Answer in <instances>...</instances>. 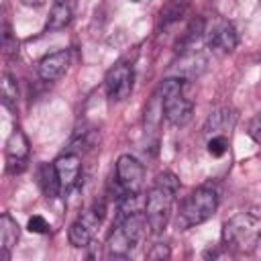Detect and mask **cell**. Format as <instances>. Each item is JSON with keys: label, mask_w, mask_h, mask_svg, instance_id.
I'll list each match as a JSON object with an SVG mask.
<instances>
[{"label": "cell", "mask_w": 261, "mask_h": 261, "mask_svg": "<svg viewBox=\"0 0 261 261\" xmlns=\"http://www.w3.org/2000/svg\"><path fill=\"white\" fill-rule=\"evenodd\" d=\"M177 188H179V179L171 171H163L155 177L153 188L147 192L143 212L153 232H161L167 226Z\"/></svg>", "instance_id": "6da1fadb"}, {"label": "cell", "mask_w": 261, "mask_h": 261, "mask_svg": "<svg viewBox=\"0 0 261 261\" xmlns=\"http://www.w3.org/2000/svg\"><path fill=\"white\" fill-rule=\"evenodd\" d=\"M261 241V218L239 212L222 224V243L234 253H253Z\"/></svg>", "instance_id": "7a4b0ae2"}, {"label": "cell", "mask_w": 261, "mask_h": 261, "mask_svg": "<svg viewBox=\"0 0 261 261\" xmlns=\"http://www.w3.org/2000/svg\"><path fill=\"white\" fill-rule=\"evenodd\" d=\"M159 94H161V112L165 114V118L175 126L188 124L192 118L194 104L184 94V82L179 77H167L163 80Z\"/></svg>", "instance_id": "3957f363"}, {"label": "cell", "mask_w": 261, "mask_h": 261, "mask_svg": "<svg viewBox=\"0 0 261 261\" xmlns=\"http://www.w3.org/2000/svg\"><path fill=\"white\" fill-rule=\"evenodd\" d=\"M218 206V196L210 188H198L194 190L181 204L179 216H177V226L179 228H190L194 224L206 222Z\"/></svg>", "instance_id": "277c9868"}, {"label": "cell", "mask_w": 261, "mask_h": 261, "mask_svg": "<svg viewBox=\"0 0 261 261\" xmlns=\"http://www.w3.org/2000/svg\"><path fill=\"white\" fill-rule=\"evenodd\" d=\"M145 228H149L145 212H137V214H130V216L118 220L116 228L110 232L108 243H106L108 253L114 255V257L126 255L141 241V237L145 234Z\"/></svg>", "instance_id": "5b68a950"}, {"label": "cell", "mask_w": 261, "mask_h": 261, "mask_svg": "<svg viewBox=\"0 0 261 261\" xmlns=\"http://www.w3.org/2000/svg\"><path fill=\"white\" fill-rule=\"evenodd\" d=\"M116 181H118L122 194L141 192V188L145 184V169H143L141 161L130 155H120L116 161Z\"/></svg>", "instance_id": "8992f818"}, {"label": "cell", "mask_w": 261, "mask_h": 261, "mask_svg": "<svg viewBox=\"0 0 261 261\" xmlns=\"http://www.w3.org/2000/svg\"><path fill=\"white\" fill-rule=\"evenodd\" d=\"M204 37H206L208 47L218 49L222 53H230L237 47V31H234V27L228 20L220 18V16L212 18L204 27Z\"/></svg>", "instance_id": "52a82bcc"}, {"label": "cell", "mask_w": 261, "mask_h": 261, "mask_svg": "<svg viewBox=\"0 0 261 261\" xmlns=\"http://www.w3.org/2000/svg\"><path fill=\"white\" fill-rule=\"evenodd\" d=\"M133 82H135L133 67L126 63H118L106 73V92L112 100H124L133 92Z\"/></svg>", "instance_id": "ba28073f"}, {"label": "cell", "mask_w": 261, "mask_h": 261, "mask_svg": "<svg viewBox=\"0 0 261 261\" xmlns=\"http://www.w3.org/2000/svg\"><path fill=\"white\" fill-rule=\"evenodd\" d=\"M69 61H71V57H69V51H65V49L45 55L37 65L39 77L45 82H57L69 69Z\"/></svg>", "instance_id": "9c48e42d"}, {"label": "cell", "mask_w": 261, "mask_h": 261, "mask_svg": "<svg viewBox=\"0 0 261 261\" xmlns=\"http://www.w3.org/2000/svg\"><path fill=\"white\" fill-rule=\"evenodd\" d=\"M59 175V184H61V192H69L73 190V186L80 181L82 175V163L80 157L73 153H65L61 157H57V161L53 163Z\"/></svg>", "instance_id": "30bf717a"}, {"label": "cell", "mask_w": 261, "mask_h": 261, "mask_svg": "<svg viewBox=\"0 0 261 261\" xmlns=\"http://www.w3.org/2000/svg\"><path fill=\"white\" fill-rule=\"evenodd\" d=\"M234 120H237V114H234V110H230V108H218V110H214L210 116H208V120H206V124H204V133H206V137L210 139V137H218V135H222V137H226V133L234 126Z\"/></svg>", "instance_id": "8fae6325"}, {"label": "cell", "mask_w": 261, "mask_h": 261, "mask_svg": "<svg viewBox=\"0 0 261 261\" xmlns=\"http://www.w3.org/2000/svg\"><path fill=\"white\" fill-rule=\"evenodd\" d=\"M29 155V141L20 128H14L6 141V157H8V167L14 163L24 165V159Z\"/></svg>", "instance_id": "7c38bea8"}, {"label": "cell", "mask_w": 261, "mask_h": 261, "mask_svg": "<svg viewBox=\"0 0 261 261\" xmlns=\"http://www.w3.org/2000/svg\"><path fill=\"white\" fill-rule=\"evenodd\" d=\"M18 234H20V228H18L16 220L10 214L4 212L2 218H0V251H2V259H8V253L16 245Z\"/></svg>", "instance_id": "4fadbf2b"}, {"label": "cell", "mask_w": 261, "mask_h": 261, "mask_svg": "<svg viewBox=\"0 0 261 261\" xmlns=\"http://www.w3.org/2000/svg\"><path fill=\"white\" fill-rule=\"evenodd\" d=\"M71 20V8L65 0H59L53 4L51 12H49V20H47V31H59L63 27H67Z\"/></svg>", "instance_id": "5bb4252c"}, {"label": "cell", "mask_w": 261, "mask_h": 261, "mask_svg": "<svg viewBox=\"0 0 261 261\" xmlns=\"http://www.w3.org/2000/svg\"><path fill=\"white\" fill-rule=\"evenodd\" d=\"M39 179H41V188H43L47 198H55L61 192V184H59V175H57L55 165H41Z\"/></svg>", "instance_id": "9a60e30c"}, {"label": "cell", "mask_w": 261, "mask_h": 261, "mask_svg": "<svg viewBox=\"0 0 261 261\" xmlns=\"http://www.w3.org/2000/svg\"><path fill=\"white\" fill-rule=\"evenodd\" d=\"M92 234H94V228L88 226L82 218H77L71 226H69V243L75 247V249H84L92 243Z\"/></svg>", "instance_id": "2e32d148"}, {"label": "cell", "mask_w": 261, "mask_h": 261, "mask_svg": "<svg viewBox=\"0 0 261 261\" xmlns=\"http://www.w3.org/2000/svg\"><path fill=\"white\" fill-rule=\"evenodd\" d=\"M0 98L2 104L6 108H12L16 104L18 98V90H16V80L10 73H2V82H0Z\"/></svg>", "instance_id": "e0dca14e"}, {"label": "cell", "mask_w": 261, "mask_h": 261, "mask_svg": "<svg viewBox=\"0 0 261 261\" xmlns=\"http://www.w3.org/2000/svg\"><path fill=\"white\" fill-rule=\"evenodd\" d=\"M226 149H228L226 137L218 135V137H210V139H208V153H210L212 157H222V155L226 153Z\"/></svg>", "instance_id": "ac0fdd59"}, {"label": "cell", "mask_w": 261, "mask_h": 261, "mask_svg": "<svg viewBox=\"0 0 261 261\" xmlns=\"http://www.w3.org/2000/svg\"><path fill=\"white\" fill-rule=\"evenodd\" d=\"M181 12H184V4L179 6V2L175 0V2L167 4V6L161 10V18H163V22H171V20H177V18L181 16Z\"/></svg>", "instance_id": "d6986e66"}, {"label": "cell", "mask_w": 261, "mask_h": 261, "mask_svg": "<svg viewBox=\"0 0 261 261\" xmlns=\"http://www.w3.org/2000/svg\"><path fill=\"white\" fill-rule=\"evenodd\" d=\"M29 230H31V232H39V234H43V232L49 230V222H47L43 216L35 214V216L29 218Z\"/></svg>", "instance_id": "ffe728a7"}, {"label": "cell", "mask_w": 261, "mask_h": 261, "mask_svg": "<svg viewBox=\"0 0 261 261\" xmlns=\"http://www.w3.org/2000/svg\"><path fill=\"white\" fill-rule=\"evenodd\" d=\"M249 137H251L257 145H261V110L253 116V120H251V124H249Z\"/></svg>", "instance_id": "44dd1931"}, {"label": "cell", "mask_w": 261, "mask_h": 261, "mask_svg": "<svg viewBox=\"0 0 261 261\" xmlns=\"http://www.w3.org/2000/svg\"><path fill=\"white\" fill-rule=\"evenodd\" d=\"M14 49H18V45L12 41V33L6 24L4 27V51H6V55H10V53H14Z\"/></svg>", "instance_id": "7402d4cb"}, {"label": "cell", "mask_w": 261, "mask_h": 261, "mask_svg": "<svg viewBox=\"0 0 261 261\" xmlns=\"http://www.w3.org/2000/svg\"><path fill=\"white\" fill-rule=\"evenodd\" d=\"M157 257H169V249L165 245H155V249L149 253V259H157Z\"/></svg>", "instance_id": "603a6c76"}, {"label": "cell", "mask_w": 261, "mask_h": 261, "mask_svg": "<svg viewBox=\"0 0 261 261\" xmlns=\"http://www.w3.org/2000/svg\"><path fill=\"white\" fill-rule=\"evenodd\" d=\"M47 0H22V4H27V6H41V4H45Z\"/></svg>", "instance_id": "cb8c5ba5"}]
</instances>
